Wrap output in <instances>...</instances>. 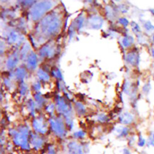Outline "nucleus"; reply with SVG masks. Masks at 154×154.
<instances>
[{
	"label": "nucleus",
	"instance_id": "1",
	"mask_svg": "<svg viewBox=\"0 0 154 154\" xmlns=\"http://www.w3.org/2000/svg\"><path fill=\"white\" fill-rule=\"evenodd\" d=\"M61 23L60 17L56 14H49L42 20L40 24V30L45 36H52L58 32Z\"/></svg>",
	"mask_w": 154,
	"mask_h": 154
},
{
	"label": "nucleus",
	"instance_id": "2",
	"mask_svg": "<svg viewBox=\"0 0 154 154\" xmlns=\"http://www.w3.org/2000/svg\"><path fill=\"white\" fill-rule=\"evenodd\" d=\"M11 136L15 145L23 150H29V134L28 127L25 125L19 126L10 131Z\"/></svg>",
	"mask_w": 154,
	"mask_h": 154
},
{
	"label": "nucleus",
	"instance_id": "3",
	"mask_svg": "<svg viewBox=\"0 0 154 154\" xmlns=\"http://www.w3.org/2000/svg\"><path fill=\"white\" fill-rule=\"evenodd\" d=\"M52 4L50 1H40L32 6L31 10V16L32 20H38L49 11Z\"/></svg>",
	"mask_w": 154,
	"mask_h": 154
},
{
	"label": "nucleus",
	"instance_id": "4",
	"mask_svg": "<svg viewBox=\"0 0 154 154\" xmlns=\"http://www.w3.org/2000/svg\"><path fill=\"white\" fill-rule=\"evenodd\" d=\"M49 124L52 132L57 137L63 138L66 135L67 130L61 119L58 117L51 118L49 119Z\"/></svg>",
	"mask_w": 154,
	"mask_h": 154
},
{
	"label": "nucleus",
	"instance_id": "5",
	"mask_svg": "<svg viewBox=\"0 0 154 154\" xmlns=\"http://www.w3.org/2000/svg\"><path fill=\"white\" fill-rule=\"evenodd\" d=\"M32 127L38 134H45L48 132V124L43 117H38L32 121Z\"/></svg>",
	"mask_w": 154,
	"mask_h": 154
},
{
	"label": "nucleus",
	"instance_id": "6",
	"mask_svg": "<svg viewBox=\"0 0 154 154\" xmlns=\"http://www.w3.org/2000/svg\"><path fill=\"white\" fill-rule=\"evenodd\" d=\"M67 154H87L81 144L76 141L69 142L67 145Z\"/></svg>",
	"mask_w": 154,
	"mask_h": 154
},
{
	"label": "nucleus",
	"instance_id": "7",
	"mask_svg": "<svg viewBox=\"0 0 154 154\" xmlns=\"http://www.w3.org/2000/svg\"><path fill=\"white\" fill-rule=\"evenodd\" d=\"M30 145L36 150L42 148L44 144L43 138L37 134H32L29 137Z\"/></svg>",
	"mask_w": 154,
	"mask_h": 154
},
{
	"label": "nucleus",
	"instance_id": "8",
	"mask_svg": "<svg viewBox=\"0 0 154 154\" xmlns=\"http://www.w3.org/2000/svg\"><path fill=\"white\" fill-rule=\"evenodd\" d=\"M119 122L122 125H129L132 123L134 120V117L131 113L129 112H125L119 116Z\"/></svg>",
	"mask_w": 154,
	"mask_h": 154
},
{
	"label": "nucleus",
	"instance_id": "9",
	"mask_svg": "<svg viewBox=\"0 0 154 154\" xmlns=\"http://www.w3.org/2000/svg\"><path fill=\"white\" fill-rule=\"evenodd\" d=\"M37 64V58L36 55L32 52H30L28 55L27 66L28 68L31 70L34 69Z\"/></svg>",
	"mask_w": 154,
	"mask_h": 154
},
{
	"label": "nucleus",
	"instance_id": "10",
	"mask_svg": "<svg viewBox=\"0 0 154 154\" xmlns=\"http://www.w3.org/2000/svg\"><path fill=\"white\" fill-rule=\"evenodd\" d=\"M54 48L50 45H45L40 50V54L42 57H51L54 53Z\"/></svg>",
	"mask_w": 154,
	"mask_h": 154
},
{
	"label": "nucleus",
	"instance_id": "11",
	"mask_svg": "<svg viewBox=\"0 0 154 154\" xmlns=\"http://www.w3.org/2000/svg\"><path fill=\"white\" fill-rule=\"evenodd\" d=\"M126 61L128 63L131 65L135 66L138 64L139 62V56L137 52H130L126 55Z\"/></svg>",
	"mask_w": 154,
	"mask_h": 154
},
{
	"label": "nucleus",
	"instance_id": "12",
	"mask_svg": "<svg viewBox=\"0 0 154 154\" xmlns=\"http://www.w3.org/2000/svg\"><path fill=\"white\" fill-rule=\"evenodd\" d=\"M117 135L119 138L127 137L130 133V128L128 126H120L116 129Z\"/></svg>",
	"mask_w": 154,
	"mask_h": 154
},
{
	"label": "nucleus",
	"instance_id": "13",
	"mask_svg": "<svg viewBox=\"0 0 154 154\" xmlns=\"http://www.w3.org/2000/svg\"><path fill=\"white\" fill-rule=\"evenodd\" d=\"M18 57L16 55H11L9 58L8 59L7 61V66L9 69H12L14 67L16 66V65L17 64L18 61Z\"/></svg>",
	"mask_w": 154,
	"mask_h": 154
},
{
	"label": "nucleus",
	"instance_id": "14",
	"mask_svg": "<svg viewBox=\"0 0 154 154\" xmlns=\"http://www.w3.org/2000/svg\"><path fill=\"white\" fill-rule=\"evenodd\" d=\"M134 43V38L131 35H126L122 40V44L125 48L131 46Z\"/></svg>",
	"mask_w": 154,
	"mask_h": 154
},
{
	"label": "nucleus",
	"instance_id": "15",
	"mask_svg": "<svg viewBox=\"0 0 154 154\" xmlns=\"http://www.w3.org/2000/svg\"><path fill=\"white\" fill-rule=\"evenodd\" d=\"M147 139H146L141 134H139L137 140V146L140 148H143L146 146Z\"/></svg>",
	"mask_w": 154,
	"mask_h": 154
},
{
	"label": "nucleus",
	"instance_id": "16",
	"mask_svg": "<svg viewBox=\"0 0 154 154\" xmlns=\"http://www.w3.org/2000/svg\"><path fill=\"white\" fill-rule=\"evenodd\" d=\"M25 74H26V71L24 69L22 68V67H20V68H18L16 72H15V75H16V78L18 79H23V78H25Z\"/></svg>",
	"mask_w": 154,
	"mask_h": 154
},
{
	"label": "nucleus",
	"instance_id": "17",
	"mask_svg": "<svg viewBox=\"0 0 154 154\" xmlns=\"http://www.w3.org/2000/svg\"><path fill=\"white\" fill-rule=\"evenodd\" d=\"M37 75H38L39 78L41 80H42V81H48L49 79V76L48 75V74L46 72H45V71H43V70H42L41 69H40L38 70Z\"/></svg>",
	"mask_w": 154,
	"mask_h": 154
},
{
	"label": "nucleus",
	"instance_id": "18",
	"mask_svg": "<svg viewBox=\"0 0 154 154\" xmlns=\"http://www.w3.org/2000/svg\"><path fill=\"white\" fill-rule=\"evenodd\" d=\"M102 20L100 17L97 16L93 18L92 22H91V25H92L93 27L96 28L98 27H100L102 25Z\"/></svg>",
	"mask_w": 154,
	"mask_h": 154
},
{
	"label": "nucleus",
	"instance_id": "19",
	"mask_svg": "<svg viewBox=\"0 0 154 154\" xmlns=\"http://www.w3.org/2000/svg\"><path fill=\"white\" fill-rule=\"evenodd\" d=\"M143 26L147 32H152L154 31V25H153L150 20L145 21L143 23Z\"/></svg>",
	"mask_w": 154,
	"mask_h": 154
},
{
	"label": "nucleus",
	"instance_id": "20",
	"mask_svg": "<svg viewBox=\"0 0 154 154\" xmlns=\"http://www.w3.org/2000/svg\"><path fill=\"white\" fill-rule=\"evenodd\" d=\"M18 35L17 34V33L14 32H10V34L8 35V40L10 42L14 43H15L16 41L18 40Z\"/></svg>",
	"mask_w": 154,
	"mask_h": 154
},
{
	"label": "nucleus",
	"instance_id": "21",
	"mask_svg": "<svg viewBox=\"0 0 154 154\" xmlns=\"http://www.w3.org/2000/svg\"><path fill=\"white\" fill-rule=\"evenodd\" d=\"M146 147H154V138L153 137L152 134H151L149 135L148 138H147V143H146Z\"/></svg>",
	"mask_w": 154,
	"mask_h": 154
},
{
	"label": "nucleus",
	"instance_id": "22",
	"mask_svg": "<svg viewBox=\"0 0 154 154\" xmlns=\"http://www.w3.org/2000/svg\"><path fill=\"white\" fill-rule=\"evenodd\" d=\"M75 107H76V112H77V113L79 115L82 116V115H83L85 112V109L84 106L82 105H81V103L76 104Z\"/></svg>",
	"mask_w": 154,
	"mask_h": 154
},
{
	"label": "nucleus",
	"instance_id": "23",
	"mask_svg": "<svg viewBox=\"0 0 154 154\" xmlns=\"http://www.w3.org/2000/svg\"><path fill=\"white\" fill-rule=\"evenodd\" d=\"M85 133L82 130L76 131L73 134V137L76 139H82L85 137Z\"/></svg>",
	"mask_w": 154,
	"mask_h": 154
},
{
	"label": "nucleus",
	"instance_id": "24",
	"mask_svg": "<svg viewBox=\"0 0 154 154\" xmlns=\"http://www.w3.org/2000/svg\"><path fill=\"white\" fill-rule=\"evenodd\" d=\"M108 120V117L105 114H100L97 117V120L101 123H105Z\"/></svg>",
	"mask_w": 154,
	"mask_h": 154
},
{
	"label": "nucleus",
	"instance_id": "25",
	"mask_svg": "<svg viewBox=\"0 0 154 154\" xmlns=\"http://www.w3.org/2000/svg\"><path fill=\"white\" fill-rule=\"evenodd\" d=\"M131 26H132V29L133 30L134 32H139L141 31L139 25L137 23H136L135 22H132Z\"/></svg>",
	"mask_w": 154,
	"mask_h": 154
},
{
	"label": "nucleus",
	"instance_id": "26",
	"mask_svg": "<svg viewBox=\"0 0 154 154\" xmlns=\"http://www.w3.org/2000/svg\"><path fill=\"white\" fill-rule=\"evenodd\" d=\"M151 88V86H150V83H147L143 87V92L145 93H147L149 92Z\"/></svg>",
	"mask_w": 154,
	"mask_h": 154
},
{
	"label": "nucleus",
	"instance_id": "27",
	"mask_svg": "<svg viewBox=\"0 0 154 154\" xmlns=\"http://www.w3.org/2000/svg\"><path fill=\"white\" fill-rule=\"evenodd\" d=\"M52 75L57 77V78H61V72L59 71L58 69H55L54 70H52Z\"/></svg>",
	"mask_w": 154,
	"mask_h": 154
},
{
	"label": "nucleus",
	"instance_id": "28",
	"mask_svg": "<svg viewBox=\"0 0 154 154\" xmlns=\"http://www.w3.org/2000/svg\"><path fill=\"white\" fill-rule=\"evenodd\" d=\"M47 154H56V150L53 146H51L49 147Z\"/></svg>",
	"mask_w": 154,
	"mask_h": 154
},
{
	"label": "nucleus",
	"instance_id": "29",
	"mask_svg": "<svg viewBox=\"0 0 154 154\" xmlns=\"http://www.w3.org/2000/svg\"><path fill=\"white\" fill-rule=\"evenodd\" d=\"M119 21H120V23L122 25H124L125 26H127L128 25V23H129V21L126 18H121V19H120Z\"/></svg>",
	"mask_w": 154,
	"mask_h": 154
},
{
	"label": "nucleus",
	"instance_id": "30",
	"mask_svg": "<svg viewBox=\"0 0 154 154\" xmlns=\"http://www.w3.org/2000/svg\"><path fill=\"white\" fill-rule=\"evenodd\" d=\"M135 141H136L135 138L134 137H132L131 138H130V140H129V142H128L129 146H133L134 145Z\"/></svg>",
	"mask_w": 154,
	"mask_h": 154
},
{
	"label": "nucleus",
	"instance_id": "31",
	"mask_svg": "<svg viewBox=\"0 0 154 154\" xmlns=\"http://www.w3.org/2000/svg\"><path fill=\"white\" fill-rule=\"evenodd\" d=\"M122 154H131V151L128 147H125L122 149Z\"/></svg>",
	"mask_w": 154,
	"mask_h": 154
},
{
	"label": "nucleus",
	"instance_id": "32",
	"mask_svg": "<svg viewBox=\"0 0 154 154\" xmlns=\"http://www.w3.org/2000/svg\"><path fill=\"white\" fill-rule=\"evenodd\" d=\"M27 86L24 84L22 85H21V88H20V93H23V94H25L26 92V89H27Z\"/></svg>",
	"mask_w": 154,
	"mask_h": 154
},
{
	"label": "nucleus",
	"instance_id": "33",
	"mask_svg": "<svg viewBox=\"0 0 154 154\" xmlns=\"http://www.w3.org/2000/svg\"><path fill=\"white\" fill-rule=\"evenodd\" d=\"M151 54H152V57L154 58V48H152V49H151Z\"/></svg>",
	"mask_w": 154,
	"mask_h": 154
},
{
	"label": "nucleus",
	"instance_id": "34",
	"mask_svg": "<svg viewBox=\"0 0 154 154\" xmlns=\"http://www.w3.org/2000/svg\"><path fill=\"white\" fill-rule=\"evenodd\" d=\"M149 11H150V13L154 16V8H152V9H150Z\"/></svg>",
	"mask_w": 154,
	"mask_h": 154
},
{
	"label": "nucleus",
	"instance_id": "35",
	"mask_svg": "<svg viewBox=\"0 0 154 154\" xmlns=\"http://www.w3.org/2000/svg\"><path fill=\"white\" fill-rule=\"evenodd\" d=\"M152 39H153V43H154V32H153V37H152Z\"/></svg>",
	"mask_w": 154,
	"mask_h": 154
},
{
	"label": "nucleus",
	"instance_id": "36",
	"mask_svg": "<svg viewBox=\"0 0 154 154\" xmlns=\"http://www.w3.org/2000/svg\"><path fill=\"white\" fill-rule=\"evenodd\" d=\"M152 135H153V137L154 138V130L152 132Z\"/></svg>",
	"mask_w": 154,
	"mask_h": 154
}]
</instances>
